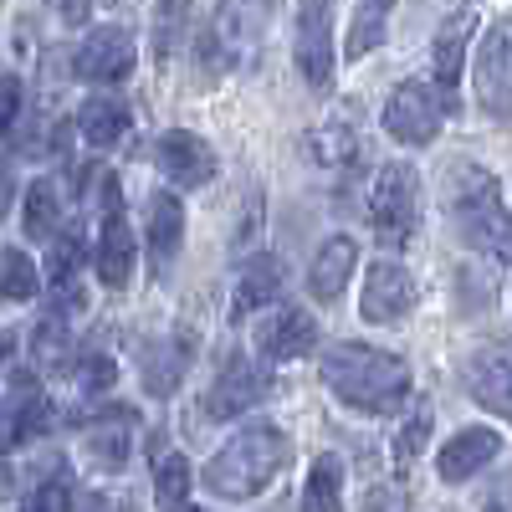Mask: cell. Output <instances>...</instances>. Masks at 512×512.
Returning a JSON list of instances; mask_svg holds the SVG:
<instances>
[{"label": "cell", "instance_id": "9c48e42d", "mask_svg": "<svg viewBox=\"0 0 512 512\" xmlns=\"http://www.w3.org/2000/svg\"><path fill=\"white\" fill-rule=\"evenodd\" d=\"M139 47H134V31L128 26H98L82 47L72 52V72L93 88H118V82L134 72Z\"/></svg>", "mask_w": 512, "mask_h": 512}, {"label": "cell", "instance_id": "484cf974", "mask_svg": "<svg viewBox=\"0 0 512 512\" xmlns=\"http://www.w3.org/2000/svg\"><path fill=\"white\" fill-rule=\"evenodd\" d=\"M303 512H344V461L318 456L303 482Z\"/></svg>", "mask_w": 512, "mask_h": 512}, {"label": "cell", "instance_id": "60d3db41", "mask_svg": "<svg viewBox=\"0 0 512 512\" xmlns=\"http://www.w3.org/2000/svg\"><path fill=\"white\" fill-rule=\"evenodd\" d=\"M180 512H200V507H180Z\"/></svg>", "mask_w": 512, "mask_h": 512}, {"label": "cell", "instance_id": "ffe728a7", "mask_svg": "<svg viewBox=\"0 0 512 512\" xmlns=\"http://www.w3.org/2000/svg\"><path fill=\"white\" fill-rule=\"evenodd\" d=\"M354 267H359L354 236H328L313 256V267H308V292L318 297V303H338L354 282Z\"/></svg>", "mask_w": 512, "mask_h": 512}, {"label": "cell", "instance_id": "74e56055", "mask_svg": "<svg viewBox=\"0 0 512 512\" xmlns=\"http://www.w3.org/2000/svg\"><path fill=\"white\" fill-rule=\"evenodd\" d=\"M16 118H21V77L6 72V139L16 144Z\"/></svg>", "mask_w": 512, "mask_h": 512}, {"label": "cell", "instance_id": "4fadbf2b", "mask_svg": "<svg viewBox=\"0 0 512 512\" xmlns=\"http://www.w3.org/2000/svg\"><path fill=\"white\" fill-rule=\"evenodd\" d=\"M461 384H466V395H472L482 410L512 420V349H502V344L477 349L472 359H466V369H461Z\"/></svg>", "mask_w": 512, "mask_h": 512}, {"label": "cell", "instance_id": "cb8c5ba5", "mask_svg": "<svg viewBox=\"0 0 512 512\" xmlns=\"http://www.w3.org/2000/svg\"><path fill=\"white\" fill-rule=\"evenodd\" d=\"M77 128H82V139H88L93 149H113L118 139H128V128H134V113H128L123 98L113 93H98L77 108Z\"/></svg>", "mask_w": 512, "mask_h": 512}, {"label": "cell", "instance_id": "7a4b0ae2", "mask_svg": "<svg viewBox=\"0 0 512 512\" xmlns=\"http://www.w3.org/2000/svg\"><path fill=\"white\" fill-rule=\"evenodd\" d=\"M441 200L466 246L482 256H497V262H512V210L502 205V185L492 169L456 159L441 175Z\"/></svg>", "mask_w": 512, "mask_h": 512}, {"label": "cell", "instance_id": "b9f144b4", "mask_svg": "<svg viewBox=\"0 0 512 512\" xmlns=\"http://www.w3.org/2000/svg\"><path fill=\"white\" fill-rule=\"evenodd\" d=\"M272 512H282V507H272Z\"/></svg>", "mask_w": 512, "mask_h": 512}, {"label": "cell", "instance_id": "8fae6325", "mask_svg": "<svg viewBox=\"0 0 512 512\" xmlns=\"http://www.w3.org/2000/svg\"><path fill=\"white\" fill-rule=\"evenodd\" d=\"M420 303V287L400 262H369L364 292H359V318L364 323H400Z\"/></svg>", "mask_w": 512, "mask_h": 512}, {"label": "cell", "instance_id": "7c38bea8", "mask_svg": "<svg viewBox=\"0 0 512 512\" xmlns=\"http://www.w3.org/2000/svg\"><path fill=\"white\" fill-rule=\"evenodd\" d=\"M154 159H159V175H164V180H175L180 190H200V185H210V180H216V169H221L216 149H210L200 134H190V128H169V134H159Z\"/></svg>", "mask_w": 512, "mask_h": 512}, {"label": "cell", "instance_id": "d590c367", "mask_svg": "<svg viewBox=\"0 0 512 512\" xmlns=\"http://www.w3.org/2000/svg\"><path fill=\"white\" fill-rule=\"evenodd\" d=\"M364 512H410V497L400 487H374L364 497Z\"/></svg>", "mask_w": 512, "mask_h": 512}, {"label": "cell", "instance_id": "52a82bcc", "mask_svg": "<svg viewBox=\"0 0 512 512\" xmlns=\"http://www.w3.org/2000/svg\"><path fill=\"white\" fill-rule=\"evenodd\" d=\"M472 88H477L482 113L512 118V16L487 21L477 57H472Z\"/></svg>", "mask_w": 512, "mask_h": 512}, {"label": "cell", "instance_id": "277c9868", "mask_svg": "<svg viewBox=\"0 0 512 512\" xmlns=\"http://www.w3.org/2000/svg\"><path fill=\"white\" fill-rule=\"evenodd\" d=\"M369 226L384 246H410L420 231V175L410 164H384L369 185Z\"/></svg>", "mask_w": 512, "mask_h": 512}, {"label": "cell", "instance_id": "836d02e7", "mask_svg": "<svg viewBox=\"0 0 512 512\" xmlns=\"http://www.w3.org/2000/svg\"><path fill=\"white\" fill-rule=\"evenodd\" d=\"M431 425H436L431 405H415V410H410V420L400 425V436H395V461H400V466H410V461L425 451V441H431Z\"/></svg>", "mask_w": 512, "mask_h": 512}, {"label": "cell", "instance_id": "d6a6232c", "mask_svg": "<svg viewBox=\"0 0 512 512\" xmlns=\"http://www.w3.org/2000/svg\"><path fill=\"white\" fill-rule=\"evenodd\" d=\"M41 277H36V262L21 251V246H6V272H0V297L6 303H26V297H36Z\"/></svg>", "mask_w": 512, "mask_h": 512}, {"label": "cell", "instance_id": "f35d334b", "mask_svg": "<svg viewBox=\"0 0 512 512\" xmlns=\"http://www.w3.org/2000/svg\"><path fill=\"white\" fill-rule=\"evenodd\" d=\"M57 11H62L67 26H82V21L93 16V0H57Z\"/></svg>", "mask_w": 512, "mask_h": 512}, {"label": "cell", "instance_id": "603a6c76", "mask_svg": "<svg viewBox=\"0 0 512 512\" xmlns=\"http://www.w3.org/2000/svg\"><path fill=\"white\" fill-rule=\"evenodd\" d=\"M180 241H185V210L169 190H159L149 200V267L164 272L180 256Z\"/></svg>", "mask_w": 512, "mask_h": 512}, {"label": "cell", "instance_id": "e575fe53", "mask_svg": "<svg viewBox=\"0 0 512 512\" xmlns=\"http://www.w3.org/2000/svg\"><path fill=\"white\" fill-rule=\"evenodd\" d=\"M16 512H72V487H67V477L57 472V477H47V482H36Z\"/></svg>", "mask_w": 512, "mask_h": 512}, {"label": "cell", "instance_id": "8992f818", "mask_svg": "<svg viewBox=\"0 0 512 512\" xmlns=\"http://www.w3.org/2000/svg\"><path fill=\"white\" fill-rule=\"evenodd\" d=\"M262 31H267V0H221V11L210 16L205 31V57L216 72L246 62L256 47H262Z\"/></svg>", "mask_w": 512, "mask_h": 512}, {"label": "cell", "instance_id": "83f0119b", "mask_svg": "<svg viewBox=\"0 0 512 512\" xmlns=\"http://www.w3.org/2000/svg\"><path fill=\"white\" fill-rule=\"evenodd\" d=\"M190 26H195V0H159L154 6V57L159 62L180 57Z\"/></svg>", "mask_w": 512, "mask_h": 512}, {"label": "cell", "instance_id": "44dd1931", "mask_svg": "<svg viewBox=\"0 0 512 512\" xmlns=\"http://www.w3.org/2000/svg\"><path fill=\"white\" fill-rule=\"evenodd\" d=\"M282 297V262L267 251H256L241 262V277H236V292H231V318H251L256 308H267Z\"/></svg>", "mask_w": 512, "mask_h": 512}, {"label": "cell", "instance_id": "f546056e", "mask_svg": "<svg viewBox=\"0 0 512 512\" xmlns=\"http://www.w3.org/2000/svg\"><path fill=\"white\" fill-rule=\"evenodd\" d=\"M190 482H195V472L180 451H154V492H159L164 512L190 507Z\"/></svg>", "mask_w": 512, "mask_h": 512}, {"label": "cell", "instance_id": "f1b7e54d", "mask_svg": "<svg viewBox=\"0 0 512 512\" xmlns=\"http://www.w3.org/2000/svg\"><path fill=\"white\" fill-rule=\"evenodd\" d=\"M57 221H62V195H57V185L52 180H31V190H26V205H21V226H26V236H36V241H57L62 231H57Z\"/></svg>", "mask_w": 512, "mask_h": 512}, {"label": "cell", "instance_id": "6da1fadb", "mask_svg": "<svg viewBox=\"0 0 512 512\" xmlns=\"http://www.w3.org/2000/svg\"><path fill=\"white\" fill-rule=\"evenodd\" d=\"M323 384L349 410L400 415L410 400V364L369 344H333L323 349Z\"/></svg>", "mask_w": 512, "mask_h": 512}, {"label": "cell", "instance_id": "5b68a950", "mask_svg": "<svg viewBox=\"0 0 512 512\" xmlns=\"http://www.w3.org/2000/svg\"><path fill=\"white\" fill-rule=\"evenodd\" d=\"M446 113H451V108H446V98H441L436 82L410 77V82H400V88L390 93V103H384V134L400 139V144H410V149H425V144H436Z\"/></svg>", "mask_w": 512, "mask_h": 512}, {"label": "cell", "instance_id": "8d00e7d4", "mask_svg": "<svg viewBox=\"0 0 512 512\" xmlns=\"http://www.w3.org/2000/svg\"><path fill=\"white\" fill-rule=\"evenodd\" d=\"M482 512H512V466L482 492Z\"/></svg>", "mask_w": 512, "mask_h": 512}, {"label": "cell", "instance_id": "7402d4cb", "mask_svg": "<svg viewBox=\"0 0 512 512\" xmlns=\"http://www.w3.org/2000/svg\"><path fill=\"white\" fill-rule=\"evenodd\" d=\"M47 287L57 297V313H82V236L77 231H62L52 241V256H47Z\"/></svg>", "mask_w": 512, "mask_h": 512}, {"label": "cell", "instance_id": "d6986e66", "mask_svg": "<svg viewBox=\"0 0 512 512\" xmlns=\"http://www.w3.org/2000/svg\"><path fill=\"white\" fill-rule=\"evenodd\" d=\"M134 231H128L123 221V205L103 210V226H98V251H93V267L103 277V287H128V277H134Z\"/></svg>", "mask_w": 512, "mask_h": 512}, {"label": "cell", "instance_id": "9a60e30c", "mask_svg": "<svg viewBox=\"0 0 512 512\" xmlns=\"http://www.w3.org/2000/svg\"><path fill=\"white\" fill-rule=\"evenodd\" d=\"M318 344V323L308 308H297V303H282L267 313V323L256 328V349H262V359L272 364H292V359H303L313 354Z\"/></svg>", "mask_w": 512, "mask_h": 512}, {"label": "cell", "instance_id": "4316f807", "mask_svg": "<svg viewBox=\"0 0 512 512\" xmlns=\"http://www.w3.org/2000/svg\"><path fill=\"white\" fill-rule=\"evenodd\" d=\"M308 159L318 169H328V175H349V169L359 164V139L349 134V128H338V123L313 128L308 134Z\"/></svg>", "mask_w": 512, "mask_h": 512}, {"label": "cell", "instance_id": "5bb4252c", "mask_svg": "<svg viewBox=\"0 0 512 512\" xmlns=\"http://www.w3.org/2000/svg\"><path fill=\"white\" fill-rule=\"evenodd\" d=\"M134 410L128 405H98V410H82L77 425H82V441H88V451L98 456V466H108V472H123L128 451H134Z\"/></svg>", "mask_w": 512, "mask_h": 512}, {"label": "cell", "instance_id": "4dcf8cb0", "mask_svg": "<svg viewBox=\"0 0 512 512\" xmlns=\"http://www.w3.org/2000/svg\"><path fill=\"white\" fill-rule=\"evenodd\" d=\"M390 11L395 0H364V6L354 11V26H349V57H369L379 41H384V26H390Z\"/></svg>", "mask_w": 512, "mask_h": 512}, {"label": "cell", "instance_id": "ba28073f", "mask_svg": "<svg viewBox=\"0 0 512 512\" xmlns=\"http://www.w3.org/2000/svg\"><path fill=\"white\" fill-rule=\"evenodd\" d=\"M267 390H272L267 369L251 364L246 354H231V359L216 369V379H210V390L200 395V415H205V420H241L251 405L267 400Z\"/></svg>", "mask_w": 512, "mask_h": 512}, {"label": "cell", "instance_id": "d4e9b609", "mask_svg": "<svg viewBox=\"0 0 512 512\" xmlns=\"http://www.w3.org/2000/svg\"><path fill=\"white\" fill-rule=\"evenodd\" d=\"M185 364H190V344L185 338H164V344H149L144 349V390L149 395H175V384L185 379Z\"/></svg>", "mask_w": 512, "mask_h": 512}, {"label": "cell", "instance_id": "e0dca14e", "mask_svg": "<svg viewBox=\"0 0 512 512\" xmlns=\"http://www.w3.org/2000/svg\"><path fill=\"white\" fill-rule=\"evenodd\" d=\"M502 456V436L492 431V425H466V431H456L446 446H441V456H436V472H441V482H472L477 472H487V461H497Z\"/></svg>", "mask_w": 512, "mask_h": 512}, {"label": "cell", "instance_id": "ac0fdd59", "mask_svg": "<svg viewBox=\"0 0 512 512\" xmlns=\"http://www.w3.org/2000/svg\"><path fill=\"white\" fill-rule=\"evenodd\" d=\"M52 425V400L36 379L11 369V390H6V446L21 451L26 441H36Z\"/></svg>", "mask_w": 512, "mask_h": 512}, {"label": "cell", "instance_id": "1f68e13d", "mask_svg": "<svg viewBox=\"0 0 512 512\" xmlns=\"http://www.w3.org/2000/svg\"><path fill=\"white\" fill-rule=\"evenodd\" d=\"M62 379H72L82 395H98V390H108V384L118 379V369H113V359H103V354H88V349H77V354H67L62 364Z\"/></svg>", "mask_w": 512, "mask_h": 512}, {"label": "cell", "instance_id": "3957f363", "mask_svg": "<svg viewBox=\"0 0 512 512\" xmlns=\"http://www.w3.org/2000/svg\"><path fill=\"white\" fill-rule=\"evenodd\" d=\"M287 456H292V446H287V436L277 431V425L251 420V425H241V431L200 466V482L216 492V497H226V502H246V497L267 492L277 482Z\"/></svg>", "mask_w": 512, "mask_h": 512}, {"label": "cell", "instance_id": "2e32d148", "mask_svg": "<svg viewBox=\"0 0 512 512\" xmlns=\"http://www.w3.org/2000/svg\"><path fill=\"white\" fill-rule=\"evenodd\" d=\"M477 31V6L461 0L451 11V21L436 31V47H431V72H436V88L446 98V108L456 113V88H461V67H466V41Z\"/></svg>", "mask_w": 512, "mask_h": 512}, {"label": "cell", "instance_id": "30bf717a", "mask_svg": "<svg viewBox=\"0 0 512 512\" xmlns=\"http://www.w3.org/2000/svg\"><path fill=\"white\" fill-rule=\"evenodd\" d=\"M292 52H297V72H303V82L313 93H328L333 88V16H328V0H303L297 6V41H292Z\"/></svg>", "mask_w": 512, "mask_h": 512}, {"label": "cell", "instance_id": "ab89813d", "mask_svg": "<svg viewBox=\"0 0 512 512\" xmlns=\"http://www.w3.org/2000/svg\"><path fill=\"white\" fill-rule=\"evenodd\" d=\"M93 512H113V502H103V497H98V502H93Z\"/></svg>", "mask_w": 512, "mask_h": 512}]
</instances>
